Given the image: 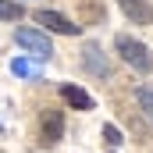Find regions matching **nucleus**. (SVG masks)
Returning a JSON list of instances; mask_svg holds the SVG:
<instances>
[{"label": "nucleus", "mask_w": 153, "mask_h": 153, "mask_svg": "<svg viewBox=\"0 0 153 153\" xmlns=\"http://www.w3.org/2000/svg\"><path fill=\"white\" fill-rule=\"evenodd\" d=\"M82 61H85V68H89L96 78H107V75H111V64H107V57L100 53V46H96V43H85Z\"/></svg>", "instance_id": "obj_6"}, {"label": "nucleus", "mask_w": 153, "mask_h": 153, "mask_svg": "<svg viewBox=\"0 0 153 153\" xmlns=\"http://www.w3.org/2000/svg\"><path fill=\"white\" fill-rule=\"evenodd\" d=\"M114 46H117V53L135 68V71H143V75H150L153 71V53H150V46L146 43H139V39H132V36H121L114 39Z\"/></svg>", "instance_id": "obj_1"}, {"label": "nucleus", "mask_w": 153, "mask_h": 153, "mask_svg": "<svg viewBox=\"0 0 153 153\" xmlns=\"http://www.w3.org/2000/svg\"><path fill=\"white\" fill-rule=\"evenodd\" d=\"M103 139H107V146H114V150L121 146V132H117L114 125H103Z\"/></svg>", "instance_id": "obj_11"}, {"label": "nucleus", "mask_w": 153, "mask_h": 153, "mask_svg": "<svg viewBox=\"0 0 153 153\" xmlns=\"http://www.w3.org/2000/svg\"><path fill=\"white\" fill-rule=\"evenodd\" d=\"M61 135H64V114L46 111V117H43V146H57Z\"/></svg>", "instance_id": "obj_5"}, {"label": "nucleus", "mask_w": 153, "mask_h": 153, "mask_svg": "<svg viewBox=\"0 0 153 153\" xmlns=\"http://www.w3.org/2000/svg\"><path fill=\"white\" fill-rule=\"evenodd\" d=\"M14 39H18V46H22V50H29V53L39 57V61H50V53H53L50 36H46V32H39V29H18Z\"/></svg>", "instance_id": "obj_2"}, {"label": "nucleus", "mask_w": 153, "mask_h": 153, "mask_svg": "<svg viewBox=\"0 0 153 153\" xmlns=\"http://www.w3.org/2000/svg\"><path fill=\"white\" fill-rule=\"evenodd\" d=\"M0 18L4 22H18L22 18V4L18 0H0Z\"/></svg>", "instance_id": "obj_9"}, {"label": "nucleus", "mask_w": 153, "mask_h": 153, "mask_svg": "<svg viewBox=\"0 0 153 153\" xmlns=\"http://www.w3.org/2000/svg\"><path fill=\"white\" fill-rule=\"evenodd\" d=\"M139 107H143V114L153 121V89H143V93H139Z\"/></svg>", "instance_id": "obj_10"}, {"label": "nucleus", "mask_w": 153, "mask_h": 153, "mask_svg": "<svg viewBox=\"0 0 153 153\" xmlns=\"http://www.w3.org/2000/svg\"><path fill=\"white\" fill-rule=\"evenodd\" d=\"M11 75H18V78H36V64L25 61V57H14V61H11Z\"/></svg>", "instance_id": "obj_8"}, {"label": "nucleus", "mask_w": 153, "mask_h": 153, "mask_svg": "<svg viewBox=\"0 0 153 153\" xmlns=\"http://www.w3.org/2000/svg\"><path fill=\"white\" fill-rule=\"evenodd\" d=\"M36 25L50 29V32H61V36H78L82 32V25H75L71 18H64L57 11H36Z\"/></svg>", "instance_id": "obj_3"}, {"label": "nucleus", "mask_w": 153, "mask_h": 153, "mask_svg": "<svg viewBox=\"0 0 153 153\" xmlns=\"http://www.w3.org/2000/svg\"><path fill=\"white\" fill-rule=\"evenodd\" d=\"M61 96H64V103H71L78 111H93V96L78 85H61Z\"/></svg>", "instance_id": "obj_7"}, {"label": "nucleus", "mask_w": 153, "mask_h": 153, "mask_svg": "<svg viewBox=\"0 0 153 153\" xmlns=\"http://www.w3.org/2000/svg\"><path fill=\"white\" fill-rule=\"evenodd\" d=\"M117 7L125 11V18H132V25H153V7L146 0H117Z\"/></svg>", "instance_id": "obj_4"}]
</instances>
